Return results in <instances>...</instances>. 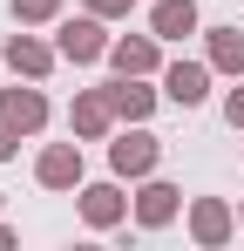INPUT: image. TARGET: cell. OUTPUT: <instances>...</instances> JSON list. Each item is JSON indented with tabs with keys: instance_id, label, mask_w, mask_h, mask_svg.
Returning a JSON list of instances; mask_svg holds the SVG:
<instances>
[{
	"instance_id": "1",
	"label": "cell",
	"mask_w": 244,
	"mask_h": 251,
	"mask_svg": "<svg viewBox=\"0 0 244 251\" xmlns=\"http://www.w3.org/2000/svg\"><path fill=\"white\" fill-rule=\"evenodd\" d=\"M156 163H163V143H156L143 123H129L122 136H109V170H116L122 183H143V176H156Z\"/></svg>"
},
{
	"instance_id": "2",
	"label": "cell",
	"mask_w": 244,
	"mask_h": 251,
	"mask_svg": "<svg viewBox=\"0 0 244 251\" xmlns=\"http://www.w3.org/2000/svg\"><path fill=\"white\" fill-rule=\"evenodd\" d=\"M54 48H61V61H75V68H88V61H102V54H109V34H102V14H75V21H61V27H54Z\"/></svg>"
},
{
	"instance_id": "3",
	"label": "cell",
	"mask_w": 244,
	"mask_h": 251,
	"mask_svg": "<svg viewBox=\"0 0 244 251\" xmlns=\"http://www.w3.org/2000/svg\"><path fill=\"white\" fill-rule=\"evenodd\" d=\"M0 61H7L21 82H48V75H54V61H61V48H54V41H41V34H7Z\"/></svg>"
},
{
	"instance_id": "4",
	"label": "cell",
	"mask_w": 244,
	"mask_h": 251,
	"mask_svg": "<svg viewBox=\"0 0 244 251\" xmlns=\"http://www.w3.org/2000/svg\"><path fill=\"white\" fill-rule=\"evenodd\" d=\"M116 102H109V88H81L75 109H68V136H81V143H109V129H116Z\"/></svg>"
},
{
	"instance_id": "5",
	"label": "cell",
	"mask_w": 244,
	"mask_h": 251,
	"mask_svg": "<svg viewBox=\"0 0 244 251\" xmlns=\"http://www.w3.org/2000/svg\"><path fill=\"white\" fill-rule=\"evenodd\" d=\"M34 183H41V190H81V136L41 150V156H34Z\"/></svg>"
},
{
	"instance_id": "6",
	"label": "cell",
	"mask_w": 244,
	"mask_h": 251,
	"mask_svg": "<svg viewBox=\"0 0 244 251\" xmlns=\"http://www.w3.org/2000/svg\"><path fill=\"white\" fill-rule=\"evenodd\" d=\"M122 217H129L122 176H109V183H81V224H88V231H116Z\"/></svg>"
},
{
	"instance_id": "7",
	"label": "cell",
	"mask_w": 244,
	"mask_h": 251,
	"mask_svg": "<svg viewBox=\"0 0 244 251\" xmlns=\"http://www.w3.org/2000/svg\"><path fill=\"white\" fill-rule=\"evenodd\" d=\"M176 210H183V190L163 183V176H143V190H136V224H143V231H163V224H176Z\"/></svg>"
},
{
	"instance_id": "8",
	"label": "cell",
	"mask_w": 244,
	"mask_h": 251,
	"mask_svg": "<svg viewBox=\"0 0 244 251\" xmlns=\"http://www.w3.org/2000/svg\"><path fill=\"white\" fill-rule=\"evenodd\" d=\"M210 75H217L210 61H170V68H163V95H170L176 109H197L203 95H210Z\"/></svg>"
},
{
	"instance_id": "9",
	"label": "cell",
	"mask_w": 244,
	"mask_h": 251,
	"mask_svg": "<svg viewBox=\"0 0 244 251\" xmlns=\"http://www.w3.org/2000/svg\"><path fill=\"white\" fill-rule=\"evenodd\" d=\"M109 68L116 75H156L163 68V41L156 34H122V41H109Z\"/></svg>"
},
{
	"instance_id": "10",
	"label": "cell",
	"mask_w": 244,
	"mask_h": 251,
	"mask_svg": "<svg viewBox=\"0 0 244 251\" xmlns=\"http://www.w3.org/2000/svg\"><path fill=\"white\" fill-rule=\"evenodd\" d=\"M0 116L21 129V136H41V129H48V95H41L34 82L27 88H0Z\"/></svg>"
},
{
	"instance_id": "11",
	"label": "cell",
	"mask_w": 244,
	"mask_h": 251,
	"mask_svg": "<svg viewBox=\"0 0 244 251\" xmlns=\"http://www.w3.org/2000/svg\"><path fill=\"white\" fill-rule=\"evenodd\" d=\"M231 231H238V217H231L224 197H197V204H190V238H197L203 251H217Z\"/></svg>"
},
{
	"instance_id": "12",
	"label": "cell",
	"mask_w": 244,
	"mask_h": 251,
	"mask_svg": "<svg viewBox=\"0 0 244 251\" xmlns=\"http://www.w3.org/2000/svg\"><path fill=\"white\" fill-rule=\"evenodd\" d=\"M197 27H203L197 0H156V7H149V34H156V41H183V34H197Z\"/></svg>"
},
{
	"instance_id": "13",
	"label": "cell",
	"mask_w": 244,
	"mask_h": 251,
	"mask_svg": "<svg viewBox=\"0 0 244 251\" xmlns=\"http://www.w3.org/2000/svg\"><path fill=\"white\" fill-rule=\"evenodd\" d=\"M102 88H109V102H116L122 123H149L156 116V88H143V75H116V82H102Z\"/></svg>"
},
{
	"instance_id": "14",
	"label": "cell",
	"mask_w": 244,
	"mask_h": 251,
	"mask_svg": "<svg viewBox=\"0 0 244 251\" xmlns=\"http://www.w3.org/2000/svg\"><path fill=\"white\" fill-rule=\"evenodd\" d=\"M203 61H210L217 75H238L244 82V34L238 27H210V54H203Z\"/></svg>"
},
{
	"instance_id": "15",
	"label": "cell",
	"mask_w": 244,
	"mask_h": 251,
	"mask_svg": "<svg viewBox=\"0 0 244 251\" xmlns=\"http://www.w3.org/2000/svg\"><path fill=\"white\" fill-rule=\"evenodd\" d=\"M7 7H14V21H21V27H41V21H54V14H61V0H7Z\"/></svg>"
},
{
	"instance_id": "16",
	"label": "cell",
	"mask_w": 244,
	"mask_h": 251,
	"mask_svg": "<svg viewBox=\"0 0 244 251\" xmlns=\"http://www.w3.org/2000/svg\"><path fill=\"white\" fill-rule=\"evenodd\" d=\"M88 14H102V21H129L136 0H88Z\"/></svg>"
},
{
	"instance_id": "17",
	"label": "cell",
	"mask_w": 244,
	"mask_h": 251,
	"mask_svg": "<svg viewBox=\"0 0 244 251\" xmlns=\"http://www.w3.org/2000/svg\"><path fill=\"white\" fill-rule=\"evenodd\" d=\"M14 150H21V129L0 116V163H14Z\"/></svg>"
},
{
	"instance_id": "18",
	"label": "cell",
	"mask_w": 244,
	"mask_h": 251,
	"mask_svg": "<svg viewBox=\"0 0 244 251\" xmlns=\"http://www.w3.org/2000/svg\"><path fill=\"white\" fill-rule=\"evenodd\" d=\"M224 123L244 129V88H231V95H224Z\"/></svg>"
},
{
	"instance_id": "19",
	"label": "cell",
	"mask_w": 244,
	"mask_h": 251,
	"mask_svg": "<svg viewBox=\"0 0 244 251\" xmlns=\"http://www.w3.org/2000/svg\"><path fill=\"white\" fill-rule=\"evenodd\" d=\"M7 245H14V231H7V224H0V251H7Z\"/></svg>"
},
{
	"instance_id": "20",
	"label": "cell",
	"mask_w": 244,
	"mask_h": 251,
	"mask_svg": "<svg viewBox=\"0 0 244 251\" xmlns=\"http://www.w3.org/2000/svg\"><path fill=\"white\" fill-rule=\"evenodd\" d=\"M238 224H244V204H238Z\"/></svg>"
}]
</instances>
